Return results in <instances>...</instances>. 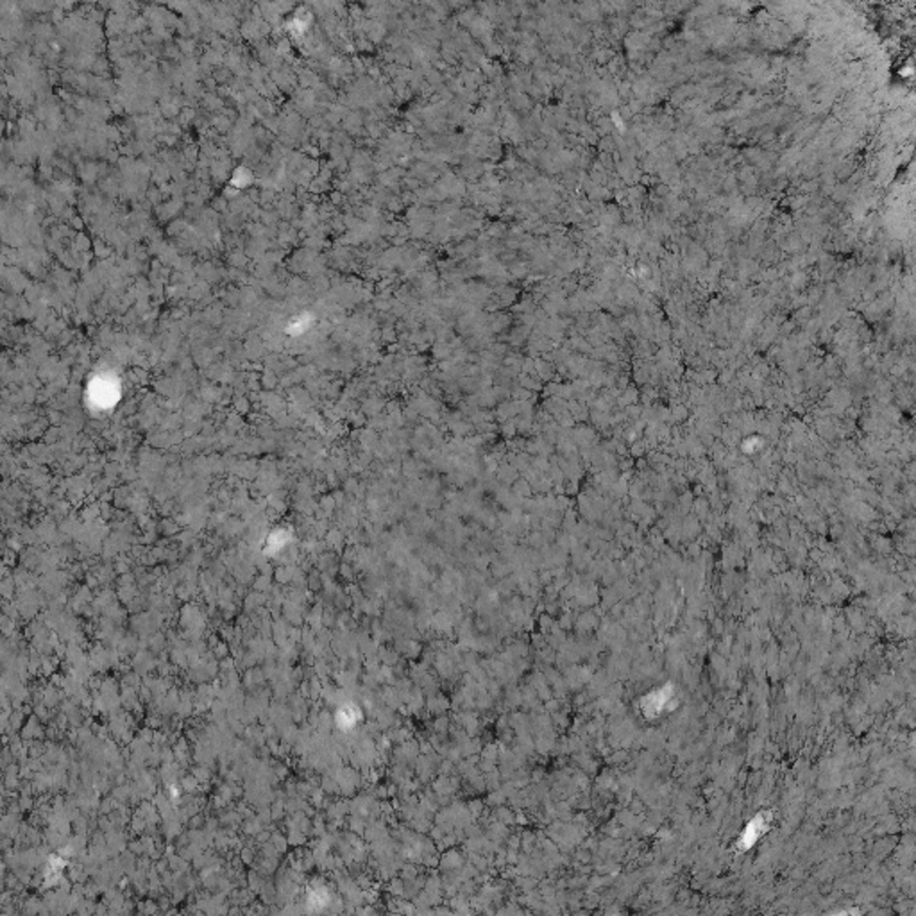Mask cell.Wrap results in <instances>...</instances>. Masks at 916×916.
I'll use <instances>...</instances> for the list:
<instances>
[{
  "instance_id": "obj_1",
  "label": "cell",
  "mask_w": 916,
  "mask_h": 916,
  "mask_svg": "<svg viewBox=\"0 0 916 916\" xmlns=\"http://www.w3.org/2000/svg\"><path fill=\"white\" fill-rule=\"evenodd\" d=\"M671 696H673V688H671V685H668V688H662V689H659V691H654V692H649V695H646L645 698H642V702H641L642 714H646V718H655V716L662 714V712H664V709H666V705H668L669 702H671Z\"/></svg>"
},
{
  "instance_id": "obj_2",
  "label": "cell",
  "mask_w": 916,
  "mask_h": 916,
  "mask_svg": "<svg viewBox=\"0 0 916 916\" xmlns=\"http://www.w3.org/2000/svg\"><path fill=\"white\" fill-rule=\"evenodd\" d=\"M766 829H768V825H766V822H764V816H762V814L755 816V818L752 819L750 824L746 825L745 831H743L741 838H739V841H738L739 848H741V850H748V848L754 847V843L757 841V839L761 838L762 834H764Z\"/></svg>"
}]
</instances>
